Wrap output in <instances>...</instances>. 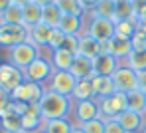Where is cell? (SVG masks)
Masks as SVG:
<instances>
[{
	"mask_svg": "<svg viewBox=\"0 0 146 133\" xmlns=\"http://www.w3.org/2000/svg\"><path fill=\"white\" fill-rule=\"evenodd\" d=\"M93 66H95V76H109V78H113V74L121 68V62L113 54H99L93 60Z\"/></svg>",
	"mask_w": 146,
	"mask_h": 133,
	"instance_id": "11",
	"label": "cell"
},
{
	"mask_svg": "<svg viewBox=\"0 0 146 133\" xmlns=\"http://www.w3.org/2000/svg\"><path fill=\"white\" fill-rule=\"evenodd\" d=\"M34 2H36V4H40V6L44 8V6H48V4H53L55 0H34Z\"/></svg>",
	"mask_w": 146,
	"mask_h": 133,
	"instance_id": "43",
	"label": "cell"
},
{
	"mask_svg": "<svg viewBox=\"0 0 146 133\" xmlns=\"http://www.w3.org/2000/svg\"><path fill=\"white\" fill-rule=\"evenodd\" d=\"M132 50H146V32L136 30V34L132 36Z\"/></svg>",
	"mask_w": 146,
	"mask_h": 133,
	"instance_id": "37",
	"label": "cell"
},
{
	"mask_svg": "<svg viewBox=\"0 0 146 133\" xmlns=\"http://www.w3.org/2000/svg\"><path fill=\"white\" fill-rule=\"evenodd\" d=\"M61 18H63V14H61V10L57 8V4H55V2H53V4H48V6H44V8H42V22H44V24H48L49 28H59Z\"/></svg>",
	"mask_w": 146,
	"mask_h": 133,
	"instance_id": "22",
	"label": "cell"
},
{
	"mask_svg": "<svg viewBox=\"0 0 146 133\" xmlns=\"http://www.w3.org/2000/svg\"><path fill=\"white\" fill-rule=\"evenodd\" d=\"M79 54L89 58V60H95L101 54V42H97L95 38H91L89 34H81L79 36Z\"/></svg>",
	"mask_w": 146,
	"mask_h": 133,
	"instance_id": "16",
	"label": "cell"
},
{
	"mask_svg": "<svg viewBox=\"0 0 146 133\" xmlns=\"http://www.w3.org/2000/svg\"><path fill=\"white\" fill-rule=\"evenodd\" d=\"M46 87L42 83H36V81H22L12 93H10V99L12 101H24V103H40L42 95H44Z\"/></svg>",
	"mask_w": 146,
	"mask_h": 133,
	"instance_id": "7",
	"label": "cell"
},
{
	"mask_svg": "<svg viewBox=\"0 0 146 133\" xmlns=\"http://www.w3.org/2000/svg\"><path fill=\"white\" fill-rule=\"evenodd\" d=\"M71 121L73 125H83L91 119H97L101 117V111H99V99H85V101H73V111H71Z\"/></svg>",
	"mask_w": 146,
	"mask_h": 133,
	"instance_id": "6",
	"label": "cell"
},
{
	"mask_svg": "<svg viewBox=\"0 0 146 133\" xmlns=\"http://www.w3.org/2000/svg\"><path fill=\"white\" fill-rule=\"evenodd\" d=\"M132 8H134L136 18H140V16L146 12V0H132Z\"/></svg>",
	"mask_w": 146,
	"mask_h": 133,
	"instance_id": "39",
	"label": "cell"
},
{
	"mask_svg": "<svg viewBox=\"0 0 146 133\" xmlns=\"http://www.w3.org/2000/svg\"><path fill=\"white\" fill-rule=\"evenodd\" d=\"M51 32H53V28H49L48 24L40 22V24H36V26L28 28V42L34 44V46H38L40 50H44V48L49 46Z\"/></svg>",
	"mask_w": 146,
	"mask_h": 133,
	"instance_id": "12",
	"label": "cell"
},
{
	"mask_svg": "<svg viewBox=\"0 0 146 133\" xmlns=\"http://www.w3.org/2000/svg\"><path fill=\"white\" fill-rule=\"evenodd\" d=\"M40 56H42V50H40L38 46H34V44H30V42H22V44H18V46H14V48L8 50V62L24 72L26 68H28L36 58H40Z\"/></svg>",
	"mask_w": 146,
	"mask_h": 133,
	"instance_id": "3",
	"label": "cell"
},
{
	"mask_svg": "<svg viewBox=\"0 0 146 133\" xmlns=\"http://www.w3.org/2000/svg\"><path fill=\"white\" fill-rule=\"evenodd\" d=\"M71 133H85V131H83V129H81V125H73Z\"/></svg>",
	"mask_w": 146,
	"mask_h": 133,
	"instance_id": "45",
	"label": "cell"
},
{
	"mask_svg": "<svg viewBox=\"0 0 146 133\" xmlns=\"http://www.w3.org/2000/svg\"><path fill=\"white\" fill-rule=\"evenodd\" d=\"M144 107H146V93H142L140 89L126 93V109L128 111H136V113L144 115Z\"/></svg>",
	"mask_w": 146,
	"mask_h": 133,
	"instance_id": "24",
	"label": "cell"
},
{
	"mask_svg": "<svg viewBox=\"0 0 146 133\" xmlns=\"http://www.w3.org/2000/svg\"><path fill=\"white\" fill-rule=\"evenodd\" d=\"M93 89H95V97L101 99V97H111L115 91H117V87H115V83H113V78H109V76H95L93 80Z\"/></svg>",
	"mask_w": 146,
	"mask_h": 133,
	"instance_id": "15",
	"label": "cell"
},
{
	"mask_svg": "<svg viewBox=\"0 0 146 133\" xmlns=\"http://www.w3.org/2000/svg\"><path fill=\"white\" fill-rule=\"evenodd\" d=\"M140 133H146V119H144V125H142V129H140Z\"/></svg>",
	"mask_w": 146,
	"mask_h": 133,
	"instance_id": "48",
	"label": "cell"
},
{
	"mask_svg": "<svg viewBox=\"0 0 146 133\" xmlns=\"http://www.w3.org/2000/svg\"><path fill=\"white\" fill-rule=\"evenodd\" d=\"M10 4H12V0H0V14H2V12H4Z\"/></svg>",
	"mask_w": 146,
	"mask_h": 133,
	"instance_id": "42",
	"label": "cell"
},
{
	"mask_svg": "<svg viewBox=\"0 0 146 133\" xmlns=\"http://www.w3.org/2000/svg\"><path fill=\"white\" fill-rule=\"evenodd\" d=\"M40 22H42V6L40 4L30 2V4L22 6V24L26 28H32Z\"/></svg>",
	"mask_w": 146,
	"mask_h": 133,
	"instance_id": "17",
	"label": "cell"
},
{
	"mask_svg": "<svg viewBox=\"0 0 146 133\" xmlns=\"http://www.w3.org/2000/svg\"><path fill=\"white\" fill-rule=\"evenodd\" d=\"M81 2V6L85 8V12H91L93 8H95V4H97L99 0H79Z\"/></svg>",
	"mask_w": 146,
	"mask_h": 133,
	"instance_id": "41",
	"label": "cell"
},
{
	"mask_svg": "<svg viewBox=\"0 0 146 133\" xmlns=\"http://www.w3.org/2000/svg\"><path fill=\"white\" fill-rule=\"evenodd\" d=\"M105 133H126V131L117 121V117H113V119H105Z\"/></svg>",
	"mask_w": 146,
	"mask_h": 133,
	"instance_id": "38",
	"label": "cell"
},
{
	"mask_svg": "<svg viewBox=\"0 0 146 133\" xmlns=\"http://www.w3.org/2000/svg\"><path fill=\"white\" fill-rule=\"evenodd\" d=\"M53 72H55V68L51 66V60L40 56V58H36V60L24 70V80L26 81H36V83L46 85Z\"/></svg>",
	"mask_w": 146,
	"mask_h": 133,
	"instance_id": "4",
	"label": "cell"
},
{
	"mask_svg": "<svg viewBox=\"0 0 146 133\" xmlns=\"http://www.w3.org/2000/svg\"><path fill=\"white\" fill-rule=\"evenodd\" d=\"M71 129H73V121L69 117H63V119L44 121L40 133H71Z\"/></svg>",
	"mask_w": 146,
	"mask_h": 133,
	"instance_id": "20",
	"label": "cell"
},
{
	"mask_svg": "<svg viewBox=\"0 0 146 133\" xmlns=\"http://www.w3.org/2000/svg\"><path fill=\"white\" fill-rule=\"evenodd\" d=\"M144 115L136 113V111H122L121 115H117V121L122 125V129L126 133H140L142 125H144Z\"/></svg>",
	"mask_w": 146,
	"mask_h": 133,
	"instance_id": "14",
	"label": "cell"
},
{
	"mask_svg": "<svg viewBox=\"0 0 146 133\" xmlns=\"http://www.w3.org/2000/svg\"><path fill=\"white\" fill-rule=\"evenodd\" d=\"M113 83L117 87V91L128 93L138 89V72L130 70L128 66H121L115 74H113Z\"/></svg>",
	"mask_w": 146,
	"mask_h": 133,
	"instance_id": "10",
	"label": "cell"
},
{
	"mask_svg": "<svg viewBox=\"0 0 146 133\" xmlns=\"http://www.w3.org/2000/svg\"><path fill=\"white\" fill-rule=\"evenodd\" d=\"M83 26H85V16H63L59 22V30L63 34H75V36L83 34Z\"/></svg>",
	"mask_w": 146,
	"mask_h": 133,
	"instance_id": "18",
	"label": "cell"
},
{
	"mask_svg": "<svg viewBox=\"0 0 146 133\" xmlns=\"http://www.w3.org/2000/svg\"><path fill=\"white\" fill-rule=\"evenodd\" d=\"M81 129H83L85 133H105V119H103V117L91 119V121L83 123Z\"/></svg>",
	"mask_w": 146,
	"mask_h": 133,
	"instance_id": "33",
	"label": "cell"
},
{
	"mask_svg": "<svg viewBox=\"0 0 146 133\" xmlns=\"http://www.w3.org/2000/svg\"><path fill=\"white\" fill-rule=\"evenodd\" d=\"M65 52L73 54V56H77L79 54V36H75V34H65V40H63V46H61Z\"/></svg>",
	"mask_w": 146,
	"mask_h": 133,
	"instance_id": "34",
	"label": "cell"
},
{
	"mask_svg": "<svg viewBox=\"0 0 146 133\" xmlns=\"http://www.w3.org/2000/svg\"><path fill=\"white\" fill-rule=\"evenodd\" d=\"M91 12L95 16H101V18H107V20L115 22V0H99Z\"/></svg>",
	"mask_w": 146,
	"mask_h": 133,
	"instance_id": "29",
	"label": "cell"
},
{
	"mask_svg": "<svg viewBox=\"0 0 146 133\" xmlns=\"http://www.w3.org/2000/svg\"><path fill=\"white\" fill-rule=\"evenodd\" d=\"M83 34H89L91 38H95L97 42H109L115 38V22L95 16L93 12L85 14V26H83Z\"/></svg>",
	"mask_w": 146,
	"mask_h": 133,
	"instance_id": "2",
	"label": "cell"
},
{
	"mask_svg": "<svg viewBox=\"0 0 146 133\" xmlns=\"http://www.w3.org/2000/svg\"><path fill=\"white\" fill-rule=\"evenodd\" d=\"M63 40H65V34L59 30V28H53V32H51V38H49V52L51 50H59L61 46H63Z\"/></svg>",
	"mask_w": 146,
	"mask_h": 133,
	"instance_id": "35",
	"label": "cell"
},
{
	"mask_svg": "<svg viewBox=\"0 0 146 133\" xmlns=\"http://www.w3.org/2000/svg\"><path fill=\"white\" fill-rule=\"evenodd\" d=\"M55 4L63 16H85L87 14L79 0H55Z\"/></svg>",
	"mask_w": 146,
	"mask_h": 133,
	"instance_id": "25",
	"label": "cell"
},
{
	"mask_svg": "<svg viewBox=\"0 0 146 133\" xmlns=\"http://www.w3.org/2000/svg\"><path fill=\"white\" fill-rule=\"evenodd\" d=\"M138 89L142 93H146V70L138 72Z\"/></svg>",
	"mask_w": 146,
	"mask_h": 133,
	"instance_id": "40",
	"label": "cell"
},
{
	"mask_svg": "<svg viewBox=\"0 0 146 133\" xmlns=\"http://www.w3.org/2000/svg\"><path fill=\"white\" fill-rule=\"evenodd\" d=\"M2 24H22V6L10 4L2 14H0V26Z\"/></svg>",
	"mask_w": 146,
	"mask_h": 133,
	"instance_id": "28",
	"label": "cell"
},
{
	"mask_svg": "<svg viewBox=\"0 0 146 133\" xmlns=\"http://www.w3.org/2000/svg\"><path fill=\"white\" fill-rule=\"evenodd\" d=\"M93 97H95V89H93L91 80L77 81V85H75V89H73V93H71L73 101H85V99H93Z\"/></svg>",
	"mask_w": 146,
	"mask_h": 133,
	"instance_id": "23",
	"label": "cell"
},
{
	"mask_svg": "<svg viewBox=\"0 0 146 133\" xmlns=\"http://www.w3.org/2000/svg\"><path fill=\"white\" fill-rule=\"evenodd\" d=\"M12 113H14V101L10 99V95H6L0 101V119H4V117H8Z\"/></svg>",
	"mask_w": 146,
	"mask_h": 133,
	"instance_id": "36",
	"label": "cell"
},
{
	"mask_svg": "<svg viewBox=\"0 0 146 133\" xmlns=\"http://www.w3.org/2000/svg\"><path fill=\"white\" fill-rule=\"evenodd\" d=\"M121 66H128L134 72H142L146 70V50H132L130 56L122 62Z\"/></svg>",
	"mask_w": 146,
	"mask_h": 133,
	"instance_id": "26",
	"label": "cell"
},
{
	"mask_svg": "<svg viewBox=\"0 0 146 133\" xmlns=\"http://www.w3.org/2000/svg\"><path fill=\"white\" fill-rule=\"evenodd\" d=\"M49 60H51V66L55 70H71L75 56L65 52L63 48H59V50H51L49 52Z\"/></svg>",
	"mask_w": 146,
	"mask_h": 133,
	"instance_id": "19",
	"label": "cell"
},
{
	"mask_svg": "<svg viewBox=\"0 0 146 133\" xmlns=\"http://www.w3.org/2000/svg\"><path fill=\"white\" fill-rule=\"evenodd\" d=\"M119 20H134L138 24V18L132 8V0H115V22Z\"/></svg>",
	"mask_w": 146,
	"mask_h": 133,
	"instance_id": "21",
	"label": "cell"
},
{
	"mask_svg": "<svg viewBox=\"0 0 146 133\" xmlns=\"http://www.w3.org/2000/svg\"><path fill=\"white\" fill-rule=\"evenodd\" d=\"M24 80V72L20 70V68H16V66H12L10 62H4V64H0V89L4 91V93H12Z\"/></svg>",
	"mask_w": 146,
	"mask_h": 133,
	"instance_id": "8",
	"label": "cell"
},
{
	"mask_svg": "<svg viewBox=\"0 0 146 133\" xmlns=\"http://www.w3.org/2000/svg\"><path fill=\"white\" fill-rule=\"evenodd\" d=\"M6 95H8V93H4V91H2V89H0V101H2V99H4V97H6Z\"/></svg>",
	"mask_w": 146,
	"mask_h": 133,
	"instance_id": "47",
	"label": "cell"
},
{
	"mask_svg": "<svg viewBox=\"0 0 146 133\" xmlns=\"http://www.w3.org/2000/svg\"><path fill=\"white\" fill-rule=\"evenodd\" d=\"M22 42H28V28L24 24H2L0 26V46L10 50Z\"/></svg>",
	"mask_w": 146,
	"mask_h": 133,
	"instance_id": "9",
	"label": "cell"
},
{
	"mask_svg": "<svg viewBox=\"0 0 146 133\" xmlns=\"http://www.w3.org/2000/svg\"><path fill=\"white\" fill-rule=\"evenodd\" d=\"M109 99H111V103H113V109L117 111V115H121L122 111H126V93L115 91Z\"/></svg>",
	"mask_w": 146,
	"mask_h": 133,
	"instance_id": "31",
	"label": "cell"
},
{
	"mask_svg": "<svg viewBox=\"0 0 146 133\" xmlns=\"http://www.w3.org/2000/svg\"><path fill=\"white\" fill-rule=\"evenodd\" d=\"M144 117H146V107H144Z\"/></svg>",
	"mask_w": 146,
	"mask_h": 133,
	"instance_id": "49",
	"label": "cell"
},
{
	"mask_svg": "<svg viewBox=\"0 0 146 133\" xmlns=\"http://www.w3.org/2000/svg\"><path fill=\"white\" fill-rule=\"evenodd\" d=\"M14 4H18V6H26V4H30V2H34V0H12Z\"/></svg>",
	"mask_w": 146,
	"mask_h": 133,
	"instance_id": "44",
	"label": "cell"
},
{
	"mask_svg": "<svg viewBox=\"0 0 146 133\" xmlns=\"http://www.w3.org/2000/svg\"><path fill=\"white\" fill-rule=\"evenodd\" d=\"M40 115L44 121H51V119H63L69 117L73 111V99L67 95L55 93L51 89H46L42 99H40Z\"/></svg>",
	"mask_w": 146,
	"mask_h": 133,
	"instance_id": "1",
	"label": "cell"
},
{
	"mask_svg": "<svg viewBox=\"0 0 146 133\" xmlns=\"http://www.w3.org/2000/svg\"><path fill=\"white\" fill-rule=\"evenodd\" d=\"M38 133H40V131H38Z\"/></svg>",
	"mask_w": 146,
	"mask_h": 133,
	"instance_id": "51",
	"label": "cell"
},
{
	"mask_svg": "<svg viewBox=\"0 0 146 133\" xmlns=\"http://www.w3.org/2000/svg\"><path fill=\"white\" fill-rule=\"evenodd\" d=\"M138 22H144V24H146V12L142 14V16H140V18H138Z\"/></svg>",
	"mask_w": 146,
	"mask_h": 133,
	"instance_id": "46",
	"label": "cell"
},
{
	"mask_svg": "<svg viewBox=\"0 0 146 133\" xmlns=\"http://www.w3.org/2000/svg\"><path fill=\"white\" fill-rule=\"evenodd\" d=\"M0 125H2L4 133L22 131V117H20V115H16V113H12V115H8V117L0 119Z\"/></svg>",
	"mask_w": 146,
	"mask_h": 133,
	"instance_id": "30",
	"label": "cell"
},
{
	"mask_svg": "<svg viewBox=\"0 0 146 133\" xmlns=\"http://www.w3.org/2000/svg\"><path fill=\"white\" fill-rule=\"evenodd\" d=\"M99 111H101V117L103 119H113L117 117V111L113 109V103L109 97H101L99 99Z\"/></svg>",
	"mask_w": 146,
	"mask_h": 133,
	"instance_id": "32",
	"label": "cell"
},
{
	"mask_svg": "<svg viewBox=\"0 0 146 133\" xmlns=\"http://www.w3.org/2000/svg\"><path fill=\"white\" fill-rule=\"evenodd\" d=\"M138 24L134 20H119L115 22V36L117 38H124V40H132V36L136 34Z\"/></svg>",
	"mask_w": 146,
	"mask_h": 133,
	"instance_id": "27",
	"label": "cell"
},
{
	"mask_svg": "<svg viewBox=\"0 0 146 133\" xmlns=\"http://www.w3.org/2000/svg\"><path fill=\"white\" fill-rule=\"evenodd\" d=\"M16 133H24V131H16Z\"/></svg>",
	"mask_w": 146,
	"mask_h": 133,
	"instance_id": "50",
	"label": "cell"
},
{
	"mask_svg": "<svg viewBox=\"0 0 146 133\" xmlns=\"http://www.w3.org/2000/svg\"><path fill=\"white\" fill-rule=\"evenodd\" d=\"M75 85H77V78L73 76L69 70H55L44 87H46V89H51V91H55V93H61V95L71 97Z\"/></svg>",
	"mask_w": 146,
	"mask_h": 133,
	"instance_id": "5",
	"label": "cell"
},
{
	"mask_svg": "<svg viewBox=\"0 0 146 133\" xmlns=\"http://www.w3.org/2000/svg\"><path fill=\"white\" fill-rule=\"evenodd\" d=\"M69 72L77 78V81H81V80H93V78H95V66H93V60H89V58H85V56L77 54V56H75V60H73V66H71V70H69Z\"/></svg>",
	"mask_w": 146,
	"mask_h": 133,
	"instance_id": "13",
	"label": "cell"
}]
</instances>
